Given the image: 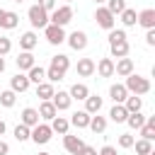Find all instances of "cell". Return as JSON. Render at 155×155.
Wrapping results in <instances>:
<instances>
[{
    "label": "cell",
    "instance_id": "f5cc1de1",
    "mask_svg": "<svg viewBox=\"0 0 155 155\" xmlns=\"http://www.w3.org/2000/svg\"><path fill=\"white\" fill-rule=\"evenodd\" d=\"M15 2H24V0H15Z\"/></svg>",
    "mask_w": 155,
    "mask_h": 155
},
{
    "label": "cell",
    "instance_id": "f546056e",
    "mask_svg": "<svg viewBox=\"0 0 155 155\" xmlns=\"http://www.w3.org/2000/svg\"><path fill=\"white\" fill-rule=\"evenodd\" d=\"M126 116H128V111H126V107H124V104H114V107H111V111H109V119H111L114 124H124V121H126Z\"/></svg>",
    "mask_w": 155,
    "mask_h": 155
},
{
    "label": "cell",
    "instance_id": "8fae6325",
    "mask_svg": "<svg viewBox=\"0 0 155 155\" xmlns=\"http://www.w3.org/2000/svg\"><path fill=\"white\" fill-rule=\"evenodd\" d=\"M29 85H31V82H29V78H27L22 70H19L17 75H12V78H10V90H12V92H27V90H29Z\"/></svg>",
    "mask_w": 155,
    "mask_h": 155
},
{
    "label": "cell",
    "instance_id": "836d02e7",
    "mask_svg": "<svg viewBox=\"0 0 155 155\" xmlns=\"http://www.w3.org/2000/svg\"><path fill=\"white\" fill-rule=\"evenodd\" d=\"M136 19H138V12L131 10V7H124V12H121V22H124V27H136Z\"/></svg>",
    "mask_w": 155,
    "mask_h": 155
},
{
    "label": "cell",
    "instance_id": "9c48e42d",
    "mask_svg": "<svg viewBox=\"0 0 155 155\" xmlns=\"http://www.w3.org/2000/svg\"><path fill=\"white\" fill-rule=\"evenodd\" d=\"M17 24H19V15L0 7V29H15Z\"/></svg>",
    "mask_w": 155,
    "mask_h": 155
},
{
    "label": "cell",
    "instance_id": "7dc6e473",
    "mask_svg": "<svg viewBox=\"0 0 155 155\" xmlns=\"http://www.w3.org/2000/svg\"><path fill=\"white\" fill-rule=\"evenodd\" d=\"M0 73H5V58L0 56Z\"/></svg>",
    "mask_w": 155,
    "mask_h": 155
},
{
    "label": "cell",
    "instance_id": "f35d334b",
    "mask_svg": "<svg viewBox=\"0 0 155 155\" xmlns=\"http://www.w3.org/2000/svg\"><path fill=\"white\" fill-rule=\"evenodd\" d=\"M133 140H136V138H133L131 133H121V136H119V148L128 150V148H133Z\"/></svg>",
    "mask_w": 155,
    "mask_h": 155
},
{
    "label": "cell",
    "instance_id": "e0dca14e",
    "mask_svg": "<svg viewBox=\"0 0 155 155\" xmlns=\"http://www.w3.org/2000/svg\"><path fill=\"white\" fill-rule=\"evenodd\" d=\"M133 73V61L131 58H119L116 63H114V75H121V78H126V75H131Z\"/></svg>",
    "mask_w": 155,
    "mask_h": 155
},
{
    "label": "cell",
    "instance_id": "1f68e13d",
    "mask_svg": "<svg viewBox=\"0 0 155 155\" xmlns=\"http://www.w3.org/2000/svg\"><path fill=\"white\" fill-rule=\"evenodd\" d=\"M68 94H70V99H85V97L90 94V90H87L85 82H75V85L68 90Z\"/></svg>",
    "mask_w": 155,
    "mask_h": 155
},
{
    "label": "cell",
    "instance_id": "9a60e30c",
    "mask_svg": "<svg viewBox=\"0 0 155 155\" xmlns=\"http://www.w3.org/2000/svg\"><path fill=\"white\" fill-rule=\"evenodd\" d=\"M15 63H17L19 70H29L31 65H36V58H34L31 51H19V56L15 58Z\"/></svg>",
    "mask_w": 155,
    "mask_h": 155
},
{
    "label": "cell",
    "instance_id": "bcb514c9",
    "mask_svg": "<svg viewBox=\"0 0 155 155\" xmlns=\"http://www.w3.org/2000/svg\"><path fill=\"white\" fill-rule=\"evenodd\" d=\"M7 153H10V145H7V143L0 138V155H7Z\"/></svg>",
    "mask_w": 155,
    "mask_h": 155
},
{
    "label": "cell",
    "instance_id": "60d3db41",
    "mask_svg": "<svg viewBox=\"0 0 155 155\" xmlns=\"http://www.w3.org/2000/svg\"><path fill=\"white\" fill-rule=\"evenodd\" d=\"M121 39H126V31L124 29H109V44L111 41H121Z\"/></svg>",
    "mask_w": 155,
    "mask_h": 155
},
{
    "label": "cell",
    "instance_id": "ab89813d",
    "mask_svg": "<svg viewBox=\"0 0 155 155\" xmlns=\"http://www.w3.org/2000/svg\"><path fill=\"white\" fill-rule=\"evenodd\" d=\"M12 51V41L7 36H0V56H7Z\"/></svg>",
    "mask_w": 155,
    "mask_h": 155
},
{
    "label": "cell",
    "instance_id": "7402d4cb",
    "mask_svg": "<svg viewBox=\"0 0 155 155\" xmlns=\"http://www.w3.org/2000/svg\"><path fill=\"white\" fill-rule=\"evenodd\" d=\"M36 44H39V39H36L34 31H24V34L19 36V48H22V51H34Z\"/></svg>",
    "mask_w": 155,
    "mask_h": 155
},
{
    "label": "cell",
    "instance_id": "7a4b0ae2",
    "mask_svg": "<svg viewBox=\"0 0 155 155\" xmlns=\"http://www.w3.org/2000/svg\"><path fill=\"white\" fill-rule=\"evenodd\" d=\"M124 87L128 90V94H148L150 92V80L148 78H143V75H138V73H131V75H126V82H124Z\"/></svg>",
    "mask_w": 155,
    "mask_h": 155
},
{
    "label": "cell",
    "instance_id": "d6986e66",
    "mask_svg": "<svg viewBox=\"0 0 155 155\" xmlns=\"http://www.w3.org/2000/svg\"><path fill=\"white\" fill-rule=\"evenodd\" d=\"M128 41L126 39H121V41H111L109 44V51H111V58H124V56H128Z\"/></svg>",
    "mask_w": 155,
    "mask_h": 155
},
{
    "label": "cell",
    "instance_id": "74e56055",
    "mask_svg": "<svg viewBox=\"0 0 155 155\" xmlns=\"http://www.w3.org/2000/svg\"><path fill=\"white\" fill-rule=\"evenodd\" d=\"M124 7H126V2L124 0H107V10L116 17V15H121L124 12Z\"/></svg>",
    "mask_w": 155,
    "mask_h": 155
},
{
    "label": "cell",
    "instance_id": "44dd1931",
    "mask_svg": "<svg viewBox=\"0 0 155 155\" xmlns=\"http://www.w3.org/2000/svg\"><path fill=\"white\" fill-rule=\"evenodd\" d=\"M90 119H92V114H87L85 109H80V111H75L68 121H70L75 128H87V126H90Z\"/></svg>",
    "mask_w": 155,
    "mask_h": 155
},
{
    "label": "cell",
    "instance_id": "b9f144b4",
    "mask_svg": "<svg viewBox=\"0 0 155 155\" xmlns=\"http://www.w3.org/2000/svg\"><path fill=\"white\" fill-rule=\"evenodd\" d=\"M36 5H39V7H44L46 12H51V10H56V0H39Z\"/></svg>",
    "mask_w": 155,
    "mask_h": 155
},
{
    "label": "cell",
    "instance_id": "3957f363",
    "mask_svg": "<svg viewBox=\"0 0 155 155\" xmlns=\"http://www.w3.org/2000/svg\"><path fill=\"white\" fill-rule=\"evenodd\" d=\"M27 17H29V24H31L34 29H44V27L48 24V12H46L44 7H39V5H31L29 12H27Z\"/></svg>",
    "mask_w": 155,
    "mask_h": 155
},
{
    "label": "cell",
    "instance_id": "5b68a950",
    "mask_svg": "<svg viewBox=\"0 0 155 155\" xmlns=\"http://www.w3.org/2000/svg\"><path fill=\"white\" fill-rule=\"evenodd\" d=\"M51 136H53V131H51V126L48 124H36L34 128H31V133H29V138L36 143V145H46L48 140H51Z\"/></svg>",
    "mask_w": 155,
    "mask_h": 155
},
{
    "label": "cell",
    "instance_id": "d4e9b609",
    "mask_svg": "<svg viewBox=\"0 0 155 155\" xmlns=\"http://www.w3.org/2000/svg\"><path fill=\"white\" fill-rule=\"evenodd\" d=\"M109 97L114 99V104H124V99L128 97V90H126L124 85H119V82H116V85H111V87H109Z\"/></svg>",
    "mask_w": 155,
    "mask_h": 155
},
{
    "label": "cell",
    "instance_id": "4dcf8cb0",
    "mask_svg": "<svg viewBox=\"0 0 155 155\" xmlns=\"http://www.w3.org/2000/svg\"><path fill=\"white\" fill-rule=\"evenodd\" d=\"M92 133H104L107 131V119L104 116H99V114H92V119H90V126H87Z\"/></svg>",
    "mask_w": 155,
    "mask_h": 155
},
{
    "label": "cell",
    "instance_id": "30bf717a",
    "mask_svg": "<svg viewBox=\"0 0 155 155\" xmlns=\"http://www.w3.org/2000/svg\"><path fill=\"white\" fill-rule=\"evenodd\" d=\"M65 41H68V46H70L73 51H82V48L87 46V34H85V31H78V29H75V31H73L70 36H65Z\"/></svg>",
    "mask_w": 155,
    "mask_h": 155
},
{
    "label": "cell",
    "instance_id": "f1b7e54d",
    "mask_svg": "<svg viewBox=\"0 0 155 155\" xmlns=\"http://www.w3.org/2000/svg\"><path fill=\"white\" fill-rule=\"evenodd\" d=\"M124 107H126V111H128V114L140 111V109H143V99H140L138 94H128V97L124 99Z\"/></svg>",
    "mask_w": 155,
    "mask_h": 155
},
{
    "label": "cell",
    "instance_id": "ffe728a7",
    "mask_svg": "<svg viewBox=\"0 0 155 155\" xmlns=\"http://www.w3.org/2000/svg\"><path fill=\"white\" fill-rule=\"evenodd\" d=\"M75 70H78L80 78H90V75H94V61L92 58H80L78 65H75Z\"/></svg>",
    "mask_w": 155,
    "mask_h": 155
},
{
    "label": "cell",
    "instance_id": "7c38bea8",
    "mask_svg": "<svg viewBox=\"0 0 155 155\" xmlns=\"http://www.w3.org/2000/svg\"><path fill=\"white\" fill-rule=\"evenodd\" d=\"M51 102H53V107H56V111H65V109H70V104H73V99H70V94H68V92H63V90H58V92H53V97H51Z\"/></svg>",
    "mask_w": 155,
    "mask_h": 155
},
{
    "label": "cell",
    "instance_id": "ac0fdd59",
    "mask_svg": "<svg viewBox=\"0 0 155 155\" xmlns=\"http://www.w3.org/2000/svg\"><path fill=\"white\" fill-rule=\"evenodd\" d=\"M48 126H51V131H53V133L65 136V133H68V128H70V121H68L65 116H58V114H56V116L51 119V124H48Z\"/></svg>",
    "mask_w": 155,
    "mask_h": 155
},
{
    "label": "cell",
    "instance_id": "681fc988",
    "mask_svg": "<svg viewBox=\"0 0 155 155\" xmlns=\"http://www.w3.org/2000/svg\"><path fill=\"white\" fill-rule=\"evenodd\" d=\"M94 2H97V5H102V2H107V0H94Z\"/></svg>",
    "mask_w": 155,
    "mask_h": 155
},
{
    "label": "cell",
    "instance_id": "2e32d148",
    "mask_svg": "<svg viewBox=\"0 0 155 155\" xmlns=\"http://www.w3.org/2000/svg\"><path fill=\"white\" fill-rule=\"evenodd\" d=\"M94 70L99 78H111L114 75V61L111 58H99V63H94Z\"/></svg>",
    "mask_w": 155,
    "mask_h": 155
},
{
    "label": "cell",
    "instance_id": "603a6c76",
    "mask_svg": "<svg viewBox=\"0 0 155 155\" xmlns=\"http://www.w3.org/2000/svg\"><path fill=\"white\" fill-rule=\"evenodd\" d=\"M82 102H85V111L87 114H99V109H102V97L99 94H87Z\"/></svg>",
    "mask_w": 155,
    "mask_h": 155
},
{
    "label": "cell",
    "instance_id": "d590c367",
    "mask_svg": "<svg viewBox=\"0 0 155 155\" xmlns=\"http://www.w3.org/2000/svg\"><path fill=\"white\" fill-rule=\"evenodd\" d=\"M29 133H31L29 126H24V124H17V126H15V140L24 143V140H29Z\"/></svg>",
    "mask_w": 155,
    "mask_h": 155
},
{
    "label": "cell",
    "instance_id": "484cf974",
    "mask_svg": "<svg viewBox=\"0 0 155 155\" xmlns=\"http://www.w3.org/2000/svg\"><path fill=\"white\" fill-rule=\"evenodd\" d=\"M138 131H140V138L153 140V138H155V116H145V124H143Z\"/></svg>",
    "mask_w": 155,
    "mask_h": 155
},
{
    "label": "cell",
    "instance_id": "ee69618b",
    "mask_svg": "<svg viewBox=\"0 0 155 155\" xmlns=\"http://www.w3.org/2000/svg\"><path fill=\"white\" fill-rule=\"evenodd\" d=\"M97 155H116V148H114V145H104Z\"/></svg>",
    "mask_w": 155,
    "mask_h": 155
},
{
    "label": "cell",
    "instance_id": "816d5d0a",
    "mask_svg": "<svg viewBox=\"0 0 155 155\" xmlns=\"http://www.w3.org/2000/svg\"><path fill=\"white\" fill-rule=\"evenodd\" d=\"M39 155H51V153H39Z\"/></svg>",
    "mask_w": 155,
    "mask_h": 155
},
{
    "label": "cell",
    "instance_id": "c3c4849f",
    "mask_svg": "<svg viewBox=\"0 0 155 155\" xmlns=\"http://www.w3.org/2000/svg\"><path fill=\"white\" fill-rule=\"evenodd\" d=\"M5 128H7V126H5V121H2V119H0V136H2V133H5Z\"/></svg>",
    "mask_w": 155,
    "mask_h": 155
},
{
    "label": "cell",
    "instance_id": "8992f818",
    "mask_svg": "<svg viewBox=\"0 0 155 155\" xmlns=\"http://www.w3.org/2000/svg\"><path fill=\"white\" fill-rule=\"evenodd\" d=\"M44 36H46V41H48V44H53V46H58V44H63V41H65V31H63V27L51 24V22L44 27Z\"/></svg>",
    "mask_w": 155,
    "mask_h": 155
},
{
    "label": "cell",
    "instance_id": "f907efd6",
    "mask_svg": "<svg viewBox=\"0 0 155 155\" xmlns=\"http://www.w3.org/2000/svg\"><path fill=\"white\" fill-rule=\"evenodd\" d=\"M70 2H73V0H65V5H70Z\"/></svg>",
    "mask_w": 155,
    "mask_h": 155
},
{
    "label": "cell",
    "instance_id": "ba28073f",
    "mask_svg": "<svg viewBox=\"0 0 155 155\" xmlns=\"http://www.w3.org/2000/svg\"><path fill=\"white\" fill-rule=\"evenodd\" d=\"M63 148H65L70 155H80V150L85 148V140H82L80 136H70V133H65V136H63Z\"/></svg>",
    "mask_w": 155,
    "mask_h": 155
},
{
    "label": "cell",
    "instance_id": "4316f807",
    "mask_svg": "<svg viewBox=\"0 0 155 155\" xmlns=\"http://www.w3.org/2000/svg\"><path fill=\"white\" fill-rule=\"evenodd\" d=\"M53 92H56V90H53V82H48V80H44V82L36 85V97H39L41 102H44V99H51Z\"/></svg>",
    "mask_w": 155,
    "mask_h": 155
},
{
    "label": "cell",
    "instance_id": "cb8c5ba5",
    "mask_svg": "<svg viewBox=\"0 0 155 155\" xmlns=\"http://www.w3.org/2000/svg\"><path fill=\"white\" fill-rule=\"evenodd\" d=\"M36 111H39V119H44V121H51V119H53V116L58 114L51 99H44V102H41V107H39Z\"/></svg>",
    "mask_w": 155,
    "mask_h": 155
},
{
    "label": "cell",
    "instance_id": "e575fe53",
    "mask_svg": "<svg viewBox=\"0 0 155 155\" xmlns=\"http://www.w3.org/2000/svg\"><path fill=\"white\" fill-rule=\"evenodd\" d=\"M15 102H17V92H12V90H5V92H0V104H2L5 109L15 107Z\"/></svg>",
    "mask_w": 155,
    "mask_h": 155
},
{
    "label": "cell",
    "instance_id": "8d00e7d4",
    "mask_svg": "<svg viewBox=\"0 0 155 155\" xmlns=\"http://www.w3.org/2000/svg\"><path fill=\"white\" fill-rule=\"evenodd\" d=\"M133 145H136V153H138V155H148V153L153 150V140H145V138L133 140Z\"/></svg>",
    "mask_w": 155,
    "mask_h": 155
},
{
    "label": "cell",
    "instance_id": "277c9868",
    "mask_svg": "<svg viewBox=\"0 0 155 155\" xmlns=\"http://www.w3.org/2000/svg\"><path fill=\"white\" fill-rule=\"evenodd\" d=\"M70 19H73V7L70 5H61V7L51 10V15H48V22L51 24H58V27H65Z\"/></svg>",
    "mask_w": 155,
    "mask_h": 155
},
{
    "label": "cell",
    "instance_id": "f6af8a7d",
    "mask_svg": "<svg viewBox=\"0 0 155 155\" xmlns=\"http://www.w3.org/2000/svg\"><path fill=\"white\" fill-rule=\"evenodd\" d=\"M80 155H97V148H92V145H87V143H85V148L80 150Z\"/></svg>",
    "mask_w": 155,
    "mask_h": 155
},
{
    "label": "cell",
    "instance_id": "4fadbf2b",
    "mask_svg": "<svg viewBox=\"0 0 155 155\" xmlns=\"http://www.w3.org/2000/svg\"><path fill=\"white\" fill-rule=\"evenodd\" d=\"M136 24H140L143 29H153V27H155V10H153V7H148V10H140V12H138V19H136Z\"/></svg>",
    "mask_w": 155,
    "mask_h": 155
},
{
    "label": "cell",
    "instance_id": "5bb4252c",
    "mask_svg": "<svg viewBox=\"0 0 155 155\" xmlns=\"http://www.w3.org/2000/svg\"><path fill=\"white\" fill-rule=\"evenodd\" d=\"M19 119H22L19 124H24V126H29V128H34V126H36V124L41 121V119H39V111H36L34 107H24V109H22V116H19Z\"/></svg>",
    "mask_w": 155,
    "mask_h": 155
},
{
    "label": "cell",
    "instance_id": "7bdbcfd3",
    "mask_svg": "<svg viewBox=\"0 0 155 155\" xmlns=\"http://www.w3.org/2000/svg\"><path fill=\"white\" fill-rule=\"evenodd\" d=\"M145 44L148 46H155V27L153 29H145Z\"/></svg>",
    "mask_w": 155,
    "mask_h": 155
},
{
    "label": "cell",
    "instance_id": "6da1fadb",
    "mask_svg": "<svg viewBox=\"0 0 155 155\" xmlns=\"http://www.w3.org/2000/svg\"><path fill=\"white\" fill-rule=\"evenodd\" d=\"M68 70H70V58H68L65 53H58V56L51 58V63H48V68H46V80H48V82H58V80L65 78Z\"/></svg>",
    "mask_w": 155,
    "mask_h": 155
},
{
    "label": "cell",
    "instance_id": "52a82bcc",
    "mask_svg": "<svg viewBox=\"0 0 155 155\" xmlns=\"http://www.w3.org/2000/svg\"><path fill=\"white\" fill-rule=\"evenodd\" d=\"M94 19H97V24L102 27V29H114V24H116V19H114V15L107 10V7H99L97 5V12H94Z\"/></svg>",
    "mask_w": 155,
    "mask_h": 155
},
{
    "label": "cell",
    "instance_id": "d6a6232c",
    "mask_svg": "<svg viewBox=\"0 0 155 155\" xmlns=\"http://www.w3.org/2000/svg\"><path fill=\"white\" fill-rule=\"evenodd\" d=\"M124 124H128V128L138 131V128L145 124V114H140V111H133V114H128V116H126V121H124Z\"/></svg>",
    "mask_w": 155,
    "mask_h": 155
},
{
    "label": "cell",
    "instance_id": "83f0119b",
    "mask_svg": "<svg viewBox=\"0 0 155 155\" xmlns=\"http://www.w3.org/2000/svg\"><path fill=\"white\" fill-rule=\"evenodd\" d=\"M27 78H29V82L39 85V82H44V80H46V70H44L41 65H31V68L27 70Z\"/></svg>",
    "mask_w": 155,
    "mask_h": 155
}]
</instances>
